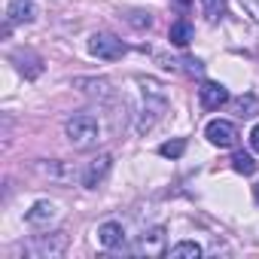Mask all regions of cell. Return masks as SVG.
<instances>
[{
    "label": "cell",
    "instance_id": "cell-22",
    "mask_svg": "<svg viewBox=\"0 0 259 259\" xmlns=\"http://www.w3.org/2000/svg\"><path fill=\"white\" fill-rule=\"evenodd\" d=\"M253 195H256V204H259V183L253 186Z\"/></svg>",
    "mask_w": 259,
    "mask_h": 259
},
{
    "label": "cell",
    "instance_id": "cell-14",
    "mask_svg": "<svg viewBox=\"0 0 259 259\" xmlns=\"http://www.w3.org/2000/svg\"><path fill=\"white\" fill-rule=\"evenodd\" d=\"M76 85L85 92V95H95V98H113V89L107 79H76Z\"/></svg>",
    "mask_w": 259,
    "mask_h": 259
},
{
    "label": "cell",
    "instance_id": "cell-16",
    "mask_svg": "<svg viewBox=\"0 0 259 259\" xmlns=\"http://www.w3.org/2000/svg\"><path fill=\"white\" fill-rule=\"evenodd\" d=\"M232 168H235L238 174H244V177H250V174L256 171V162H253V156H250V153H244V150H238V153L232 156Z\"/></svg>",
    "mask_w": 259,
    "mask_h": 259
},
{
    "label": "cell",
    "instance_id": "cell-9",
    "mask_svg": "<svg viewBox=\"0 0 259 259\" xmlns=\"http://www.w3.org/2000/svg\"><path fill=\"white\" fill-rule=\"evenodd\" d=\"M34 19H37L34 0H10V7H7V22L10 25H28Z\"/></svg>",
    "mask_w": 259,
    "mask_h": 259
},
{
    "label": "cell",
    "instance_id": "cell-3",
    "mask_svg": "<svg viewBox=\"0 0 259 259\" xmlns=\"http://www.w3.org/2000/svg\"><path fill=\"white\" fill-rule=\"evenodd\" d=\"M67 250V235L52 232V235H37L31 244H25V256L31 259H58Z\"/></svg>",
    "mask_w": 259,
    "mask_h": 259
},
{
    "label": "cell",
    "instance_id": "cell-6",
    "mask_svg": "<svg viewBox=\"0 0 259 259\" xmlns=\"http://www.w3.org/2000/svg\"><path fill=\"white\" fill-rule=\"evenodd\" d=\"M198 101H201L204 110H220L223 104H229V89H226L223 82H210V79H204L201 89H198Z\"/></svg>",
    "mask_w": 259,
    "mask_h": 259
},
{
    "label": "cell",
    "instance_id": "cell-21",
    "mask_svg": "<svg viewBox=\"0 0 259 259\" xmlns=\"http://www.w3.org/2000/svg\"><path fill=\"white\" fill-rule=\"evenodd\" d=\"M250 147H253V153H259V122L250 128Z\"/></svg>",
    "mask_w": 259,
    "mask_h": 259
},
{
    "label": "cell",
    "instance_id": "cell-5",
    "mask_svg": "<svg viewBox=\"0 0 259 259\" xmlns=\"http://www.w3.org/2000/svg\"><path fill=\"white\" fill-rule=\"evenodd\" d=\"M204 138H207L213 147L229 150V147L238 144V128H235V122H229V119H210L207 128H204Z\"/></svg>",
    "mask_w": 259,
    "mask_h": 259
},
{
    "label": "cell",
    "instance_id": "cell-19",
    "mask_svg": "<svg viewBox=\"0 0 259 259\" xmlns=\"http://www.w3.org/2000/svg\"><path fill=\"white\" fill-rule=\"evenodd\" d=\"M235 107H238V113H241V116H253V110H259V101H256L253 95H247V98H238V101H235Z\"/></svg>",
    "mask_w": 259,
    "mask_h": 259
},
{
    "label": "cell",
    "instance_id": "cell-7",
    "mask_svg": "<svg viewBox=\"0 0 259 259\" xmlns=\"http://www.w3.org/2000/svg\"><path fill=\"white\" fill-rule=\"evenodd\" d=\"M61 217V210H58V204H52V201H37L31 210H28V226H34V229H49L55 220Z\"/></svg>",
    "mask_w": 259,
    "mask_h": 259
},
{
    "label": "cell",
    "instance_id": "cell-20",
    "mask_svg": "<svg viewBox=\"0 0 259 259\" xmlns=\"http://www.w3.org/2000/svg\"><path fill=\"white\" fill-rule=\"evenodd\" d=\"M238 7L244 10V16H250L259 25V0H238Z\"/></svg>",
    "mask_w": 259,
    "mask_h": 259
},
{
    "label": "cell",
    "instance_id": "cell-18",
    "mask_svg": "<svg viewBox=\"0 0 259 259\" xmlns=\"http://www.w3.org/2000/svg\"><path fill=\"white\" fill-rule=\"evenodd\" d=\"M183 150H186V141H183V138H177V141L162 144V147H159V156H165V159H180V156H183Z\"/></svg>",
    "mask_w": 259,
    "mask_h": 259
},
{
    "label": "cell",
    "instance_id": "cell-1",
    "mask_svg": "<svg viewBox=\"0 0 259 259\" xmlns=\"http://www.w3.org/2000/svg\"><path fill=\"white\" fill-rule=\"evenodd\" d=\"M138 85H141V122H138V132H150V128L168 113V92L153 76H138Z\"/></svg>",
    "mask_w": 259,
    "mask_h": 259
},
{
    "label": "cell",
    "instance_id": "cell-2",
    "mask_svg": "<svg viewBox=\"0 0 259 259\" xmlns=\"http://www.w3.org/2000/svg\"><path fill=\"white\" fill-rule=\"evenodd\" d=\"M64 135L76 150H92L101 141V125L92 113H73L64 122Z\"/></svg>",
    "mask_w": 259,
    "mask_h": 259
},
{
    "label": "cell",
    "instance_id": "cell-12",
    "mask_svg": "<svg viewBox=\"0 0 259 259\" xmlns=\"http://www.w3.org/2000/svg\"><path fill=\"white\" fill-rule=\"evenodd\" d=\"M37 171H40L43 177H49V180H61V183H67V180H73V177H79L76 171H70V168H64V165H61V162H55V159H52L49 165H46V162H40V165H37Z\"/></svg>",
    "mask_w": 259,
    "mask_h": 259
},
{
    "label": "cell",
    "instance_id": "cell-10",
    "mask_svg": "<svg viewBox=\"0 0 259 259\" xmlns=\"http://www.w3.org/2000/svg\"><path fill=\"white\" fill-rule=\"evenodd\" d=\"M135 253H147V256H162V253H165V229H153V232H147V235H144V238L138 241Z\"/></svg>",
    "mask_w": 259,
    "mask_h": 259
},
{
    "label": "cell",
    "instance_id": "cell-8",
    "mask_svg": "<svg viewBox=\"0 0 259 259\" xmlns=\"http://www.w3.org/2000/svg\"><path fill=\"white\" fill-rule=\"evenodd\" d=\"M110 165H113V159L104 153V156H98V159H92L89 165H85V171L79 174V180H82V186L85 189H98V183L107 177V171H110Z\"/></svg>",
    "mask_w": 259,
    "mask_h": 259
},
{
    "label": "cell",
    "instance_id": "cell-13",
    "mask_svg": "<svg viewBox=\"0 0 259 259\" xmlns=\"http://www.w3.org/2000/svg\"><path fill=\"white\" fill-rule=\"evenodd\" d=\"M168 40H171L174 46H189V40H192V25H189L186 19H177V22L171 25V31H168Z\"/></svg>",
    "mask_w": 259,
    "mask_h": 259
},
{
    "label": "cell",
    "instance_id": "cell-4",
    "mask_svg": "<svg viewBox=\"0 0 259 259\" xmlns=\"http://www.w3.org/2000/svg\"><path fill=\"white\" fill-rule=\"evenodd\" d=\"M89 52H92L95 58H101V61H119V58L128 52V46H125L116 34L101 31V34H92V40H89Z\"/></svg>",
    "mask_w": 259,
    "mask_h": 259
},
{
    "label": "cell",
    "instance_id": "cell-17",
    "mask_svg": "<svg viewBox=\"0 0 259 259\" xmlns=\"http://www.w3.org/2000/svg\"><path fill=\"white\" fill-rule=\"evenodd\" d=\"M201 10H204L207 22H220L226 16V4H223V0H201Z\"/></svg>",
    "mask_w": 259,
    "mask_h": 259
},
{
    "label": "cell",
    "instance_id": "cell-11",
    "mask_svg": "<svg viewBox=\"0 0 259 259\" xmlns=\"http://www.w3.org/2000/svg\"><path fill=\"white\" fill-rule=\"evenodd\" d=\"M98 241H101L107 250L119 247V244L125 241V229H122V223H116V220H110V223H101V226H98Z\"/></svg>",
    "mask_w": 259,
    "mask_h": 259
},
{
    "label": "cell",
    "instance_id": "cell-15",
    "mask_svg": "<svg viewBox=\"0 0 259 259\" xmlns=\"http://www.w3.org/2000/svg\"><path fill=\"white\" fill-rule=\"evenodd\" d=\"M168 253H171V259H198V256H201V247H198L195 241H180V244H174Z\"/></svg>",
    "mask_w": 259,
    "mask_h": 259
}]
</instances>
